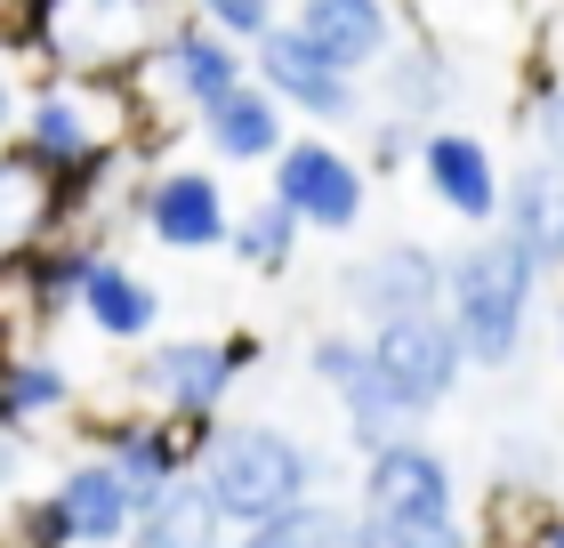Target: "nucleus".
Segmentation results:
<instances>
[{
    "instance_id": "nucleus-1",
    "label": "nucleus",
    "mask_w": 564,
    "mask_h": 548,
    "mask_svg": "<svg viewBox=\"0 0 564 548\" xmlns=\"http://www.w3.org/2000/svg\"><path fill=\"white\" fill-rule=\"evenodd\" d=\"M355 548H476V525L459 508V476L435 443L388 436L379 452H364Z\"/></svg>"
},
{
    "instance_id": "nucleus-2",
    "label": "nucleus",
    "mask_w": 564,
    "mask_h": 548,
    "mask_svg": "<svg viewBox=\"0 0 564 548\" xmlns=\"http://www.w3.org/2000/svg\"><path fill=\"white\" fill-rule=\"evenodd\" d=\"M194 476L218 501V516L242 533V525H259V516L306 501V492H323L330 460L315 443H299L291 428H274V420H210L194 436Z\"/></svg>"
},
{
    "instance_id": "nucleus-3",
    "label": "nucleus",
    "mask_w": 564,
    "mask_h": 548,
    "mask_svg": "<svg viewBox=\"0 0 564 548\" xmlns=\"http://www.w3.org/2000/svg\"><path fill=\"white\" fill-rule=\"evenodd\" d=\"M532 299H541V267L517 234H476L468 250L444 258V323L459 331V355L476 372H508L524 355Z\"/></svg>"
},
{
    "instance_id": "nucleus-4",
    "label": "nucleus",
    "mask_w": 564,
    "mask_h": 548,
    "mask_svg": "<svg viewBox=\"0 0 564 548\" xmlns=\"http://www.w3.org/2000/svg\"><path fill=\"white\" fill-rule=\"evenodd\" d=\"M17 146H33L48 170H82L138 146V82L130 73H41L24 82Z\"/></svg>"
},
{
    "instance_id": "nucleus-5",
    "label": "nucleus",
    "mask_w": 564,
    "mask_h": 548,
    "mask_svg": "<svg viewBox=\"0 0 564 548\" xmlns=\"http://www.w3.org/2000/svg\"><path fill=\"white\" fill-rule=\"evenodd\" d=\"M162 24L170 0H33L9 17V33L41 73H138Z\"/></svg>"
},
{
    "instance_id": "nucleus-6",
    "label": "nucleus",
    "mask_w": 564,
    "mask_h": 548,
    "mask_svg": "<svg viewBox=\"0 0 564 548\" xmlns=\"http://www.w3.org/2000/svg\"><path fill=\"white\" fill-rule=\"evenodd\" d=\"M267 339L259 331H226V339H153V347L121 372V387L145 404V411H170L177 428H210L226 396L259 372Z\"/></svg>"
},
{
    "instance_id": "nucleus-7",
    "label": "nucleus",
    "mask_w": 564,
    "mask_h": 548,
    "mask_svg": "<svg viewBox=\"0 0 564 548\" xmlns=\"http://www.w3.org/2000/svg\"><path fill=\"white\" fill-rule=\"evenodd\" d=\"M130 82L145 97H162V106H177V114H202V106H218L235 82H250V41L218 33L210 17L186 9V17H170L162 33H153V49L138 57Z\"/></svg>"
},
{
    "instance_id": "nucleus-8",
    "label": "nucleus",
    "mask_w": 564,
    "mask_h": 548,
    "mask_svg": "<svg viewBox=\"0 0 564 548\" xmlns=\"http://www.w3.org/2000/svg\"><path fill=\"white\" fill-rule=\"evenodd\" d=\"M267 194L291 202L306 234H355L371 202V170L330 129H315V138H282V153L267 162Z\"/></svg>"
},
{
    "instance_id": "nucleus-9",
    "label": "nucleus",
    "mask_w": 564,
    "mask_h": 548,
    "mask_svg": "<svg viewBox=\"0 0 564 548\" xmlns=\"http://www.w3.org/2000/svg\"><path fill=\"white\" fill-rule=\"evenodd\" d=\"M250 82H267V89L282 97V114H306L315 129H355V121L371 114V106H364V82L330 65L291 17H274L267 33L250 41Z\"/></svg>"
},
{
    "instance_id": "nucleus-10",
    "label": "nucleus",
    "mask_w": 564,
    "mask_h": 548,
    "mask_svg": "<svg viewBox=\"0 0 564 548\" xmlns=\"http://www.w3.org/2000/svg\"><path fill=\"white\" fill-rule=\"evenodd\" d=\"M371 363L379 379H388V396L403 420H435V411L452 404L459 372H468V355H459V331L444 323V307H427V315H395V323H371Z\"/></svg>"
},
{
    "instance_id": "nucleus-11",
    "label": "nucleus",
    "mask_w": 564,
    "mask_h": 548,
    "mask_svg": "<svg viewBox=\"0 0 564 548\" xmlns=\"http://www.w3.org/2000/svg\"><path fill=\"white\" fill-rule=\"evenodd\" d=\"M130 218L153 234L162 250H226V226H235V202H226V178L202 170V162H162L130 186Z\"/></svg>"
},
{
    "instance_id": "nucleus-12",
    "label": "nucleus",
    "mask_w": 564,
    "mask_h": 548,
    "mask_svg": "<svg viewBox=\"0 0 564 548\" xmlns=\"http://www.w3.org/2000/svg\"><path fill=\"white\" fill-rule=\"evenodd\" d=\"M339 299L364 323L427 315V307H444V258H435L427 243H412V234H395V243H379V250H364V258L339 267Z\"/></svg>"
},
{
    "instance_id": "nucleus-13",
    "label": "nucleus",
    "mask_w": 564,
    "mask_h": 548,
    "mask_svg": "<svg viewBox=\"0 0 564 548\" xmlns=\"http://www.w3.org/2000/svg\"><path fill=\"white\" fill-rule=\"evenodd\" d=\"M306 372H315L330 396H339V411H347V443H355V452H379L388 436H412V420L395 411L388 379H379V363H371V339H347V331L306 339Z\"/></svg>"
},
{
    "instance_id": "nucleus-14",
    "label": "nucleus",
    "mask_w": 564,
    "mask_h": 548,
    "mask_svg": "<svg viewBox=\"0 0 564 548\" xmlns=\"http://www.w3.org/2000/svg\"><path fill=\"white\" fill-rule=\"evenodd\" d=\"M82 436H89V452H106L121 468V484H130L138 508H145L153 492H170L194 468V436L202 428H177L170 411H121V420H82Z\"/></svg>"
},
{
    "instance_id": "nucleus-15",
    "label": "nucleus",
    "mask_w": 564,
    "mask_h": 548,
    "mask_svg": "<svg viewBox=\"0 0 564 548\" xmlns=\"http://www.w3.org/2000/svg\"><path fill=\"white\" fill-rule=\"evenodd\" d=\"M48 234H65V178L41 162L33 146H0V275L33 258Z\"/></svg>"
},
{
    "instance_id": "nucleus-16",
    "label": "nucleus",
    "mask_w": 564,
    "mask_h": 548,
    "mask_svg": "<svg viewBox=\"0 0 564 548\" xmlns=\"http://www.w3.org/2000/svg\"><path fill=\"white\" fill-rule=\"evenodd\" d=\"M420 178H427V194L444 202V211L459 226H492L500 218V162H492V146L476 138V129H444L435 121L427 138H420Z\"/></svg>"
},
{
    "instance_id": "nucleus-17",
    "label": "nucleus",
    "mask_w": 564,
    "mask_h": 548,
    "mask_svg": "<svg viewBox=\"0 0 564 548\" xmlns=\"http://www.w3.org/2000/svg\"><path fill=\"white\" fill-rule=\"evenodd\" d=\"M48 501H57L73 548H121V540H130V525H138V492L121 484V468H113L106 452L73 460L65 476L48 484Z\"/></svg>"
},
{
    "instance_id": "nucleus-18",
    "label": "nucleus",
    "mask_w": 564,
    "mask_h": 548,
    "mask_svg": "<svg viewBox=\"0 0 564 548\" xmlns=\"http://www.w3.org/2000/svg\"><path fill=\"white\" fill-rule=\"evenodd\" d=\"M291 24H299V33L315 41L339 73H355V82H364V73L403 41V24H395L388 0H291Z\"/></svg>"
},
{
    "instance_id": "nucleus-19",
    "label": "nucleus",
    "mask_w": 564,
    "mask_h": 548,
    "mask_svg": "<svg viewBox=\"0 0 564 548\" xmlns=\"http://www.w3.org/2000/svg\"><path fill=\"white\" fill-rule=\"evenodd\" d=\"M194 129H202V153L226 162V170H259V162L282 153V138H291V129H282V97L267 82H235L218 106L194 114Z\"/></svg>"
},
{
    "instance_id": "nucleus-20",
    "label": "nucleus",
    "mask_w": 564,
    "mask_h": 548,
    "mask_svg": "<svg viewBox=\"0 0 564 548\" xmlns=\"http://www.w3.org/2000/svg\"><path fill=\"white\" fill-rule=\"evenodd\" d=\"M97 258H106V234L82 226V234H48L33 258H17V291H24V323H65L73 307H82V282L97 275Z\"/></svg>"
},
{
    "instance_id": "nucleus-21",
    "label": "nucleus",
    "mask_w": 564,
    "mask_h": 548,
    "mask_svg": "<svg viewBox=\"0 0 564 548\" xmlns=\"http://www.w3.org/2000/svg\"><path fill=\"white\" fill-rule=\"evenodd\" d=\"M492 226L517 234L541 275H556L564 267V162H549V153H541V162H524L500 186V218Z\"/></svg>"
},
{
    "instance_id": "nucleus-22",
    "label": "nucleus",
    "mask_w": 564,
    "mask_h": 548,
    "mask_svg": "<svg viewBox=\"0 0 564 548\" xmlns=\"http://www.w3.org/2000/svg\"><path fill=\"white\" fill-rule=\"evenodd\" d=\"M82 323L97 339H113V347H145L153 323H162V291L138 275V267H121V258L106 250L97 258V275L82 282Z\"/></svg>"
},
{
    "instance_id": "nucleus-23",
    "label": "nucleus",
    "mask_w": 564,
    "mask_h": 548,
    "mask_svg": "<svg viewBox=\"0 0 564 548\" xmlns=\"http://www.w3.org/2000/svg\"><path fill=\"white\" fill-rule=\"evenodd\" d=\"M226 540H235V525L218 516V501L202 492V476L186 468L170 492H153V501L138 508V525H130L121 548H226Z\"/></svg>"
},
{
    "instance_id": "nucleus-24",
    "label": "nucleus",
    "mask_w": 564,
    "mask_h": 548,
    "mask_svg": "<svg viewBox=\"0 0 564 548\" xmlns=\"http://www.w3.org/2000/svg\"><path fill=\"white\" fill-rule=\"evenodd\" d=\"M371 73H379V114H403V121L435 129V114L452 106V57L435 41H395Z\"/></svg>"
},
{
    "instance_id": "nucleus-25",
    "label": "nucleus",
    "mask_w": 564,
    "mask_h": 548,
    "mask_svg": "<svg viewBox=\"0 0 564 548\" xmlns=\"http://www.w3.org/2000/svg\"><path fill=\"white\" fill-rule=\"evenodd\" d=\"M226 548H355V501H330V492H306V501L242 525Z\"/></svg>"
},
{
    "instance_id": "nucleus-26",
    "label": "nucleus",
    "mask_w": 564,
    "mask_h": 548,
    "mask_svg": "<svg viewBox=\"0 0 564 548\" xmlns=\"http://www.w3.org/2000/svg\"><path fill=\"white\" fill-rule=\"evenodd\" d=\"M73 404V372L57 355L41 347H17L9 363H0V428H33V420H57V411Z\"/></svg>"
},
{
    "instance_id": "nucleus-27",
    "label": "nucleus",
    "mask_w": 564,
    "mask_h": 548,
    "mask_svg": "<svg viewBox=\"0 0 564 548\" xmlns=\"http://www.w3.org/2000/svg\"><path fill=\"white\" fill-rule=\"evenodd\" d=\"M299 243H306V226H299V211L282 194H259L250 211H235V226H226V250H235L250 275H282L299 258Z\"/></svg>"
},
{
    "instance_id": "nucleus-28",
    "label": "nucleus",
    "mask_w": 564,
    "mask_h": 548,
    "mask_svg": "<svg viewBox=\"0 0 564 548\" xmlns=\"http://www.w3.org/2000/svg\"><path fill=\"white\" fill-rule=\"evenodd\" d=\"M420 138H427L420 121H403V114H379V121H371V138H364V170H371V178L420 170Z\"/></svg>"
},
{
    "instance_id": "nucleus-29",
    "label": "nucleus",
    "mask_w": 564,
    "mask_h": 548,
    "mask_svg": "<svg viewBox=\"0 0 564 548\" xmlns=\"http://www.w3.org/2000/svg\"><path fill=\"white\" fill-rule=\"evenodd\" d=\"M9 548H73V533H65V516H57L48 492H33V501L9 508Z\"/></svg>"
},
{
    "instance_id": "nucleus-30",
    "label": "nucleus",
    "mask_w": 564,
    "mask_h": 548,
    "mask_svg": "<svg viewBox=\"0 0 564 548\" xmlns=\"http://www.w3.org/2000/svg\"><path fill=\"white\" fill-rule=\"evenodd\" d=\"M194 17H210L218 33H235V41H259L267 24L282 17V0H186Z\"/></svg>"
},
{
    "instance_id": "nucleus-31",
    "label": "nucleus",
    "mask_w": 564,
    "mask_h": 548,
    "mask_svg": "<svg viewBox=\"0 0 564 548\" xmlns=\"http://www.w3.org/2000/svg\"><path fill=\"white\" fill-rule=\"evenodd\" d=\"M24 49H17V33H9V17H0V146L17 138V114H24Z\"/></svg>"
},
{
    "instance_id": "nucleus-32",
    "label": "nucleus",
    "mask_w": 564,
    "mask_h": 548,
    "mask_svg": "<svg viewBox=\"0 0 564 548\" xmlns=\"http://www.w3.org/2000/svg\"><path fill=\"white\" fill-rule=\"evenodd\" d=\"M532 138H541L549 162H564V82H549L541 97H532Z\"/></svg>"
},
{
    "instance_id": "nucleus-33",
    "label": "nucleus",
    "mask_w": 564,
    "mask_h": 548,
    "mask_svg": "<svg viewBox=\"0 0 564 548\" xmlns=\"http://www.w3.org/2000/svg\"><path fill=\"white\" fill-rule=\"evenodd\" d=\"M17 460H24V443H17V428H0V492L17 484Z\"/></svg>"
},
{
    "instance_id": "nucleus-34",
    "label": "nucleus",
    "mask_w": 564,
    "mask_h": 548,
    "mask_svg": "<svg viewBox=\"0 0 564 548\" xmlns=\"http://www.w3.org/2000/svg\"><path fill=\"white\" fill-rule=\"evenodd\" d=\"M17 355V315H9V299H0V363Z\"/></svg>"
},
{
    "instance_id": "nucleus-35",
    "label": "nucleus",
    "mask_w": 564,
    "mask_h": 548,
    "mask_svg": "<svg viewBox=\"0 0 564 548\" xmlns=\"http://www.w3.org/2000/svg\"><path fill=\"white\" fill-rule=\"evenodd\" d=\"M532 548H564V516H549V525L532 533Z\"/></svg>"
},
{
    "instance_id": "nucleus-36",
    "label": "nucleus",
    "mask_w": 564,
    "mask_h": 548,
    "mask_svg": "<svg viewBox=\"0 0 564 548\" xmlns=\"http://www.w3.org/2000/svg\"><path fill=\"white\" fill-rule=\"evenodd\" d=\"M17 9H33V0H0V17H17Z\"/></svg>"
},
{
    "instance_id": "nucleus-37",
    "label": "nucleus",
    "mask_w": 564,
    "mask_h": 548,
    "mask_svg": "<svg viewBox=\"0 0 564 548\" xmlns=\"http://www.w3.org/2000/svg\"><path fill=\"white\" fill-rule=\"evenodd\" d=\"M556 339H564V299H556Z\"/></svg>"
},
{
    "instance_id": "nucleus-38",
    "label": "nucleus",
    "mask_w": 564,
    "mask_h": 548,
    "mask_svg": "<svg viewBox=\"0 0 564 548\" xmlns=\"http://www.w3.org/2000/svg\"><path fill=\"white\" fill-rule=\"evenodd\" d=\"M500 548H532V540H500Z\"/></svg>"
}]
</instances>
